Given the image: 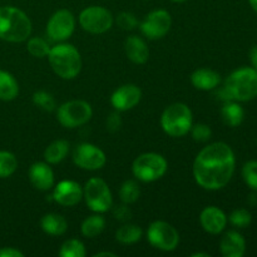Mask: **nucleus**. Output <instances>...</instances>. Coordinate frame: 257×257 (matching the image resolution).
<instances>
[{"mask_svg":"<svg viewBox=\"0 0 257 257\" xmlns=\"http://www.w3.org/2000/svg\"><path fill=\"white\" fill-rule=\"evenodd\" d=\"M122 127V118L119 113L113 112L107 117V130L109 132H117Z\"/></svg>","mask_w":257,"mask_h":257,"instance_id":"36","label":"nucleus"},{"mask_svg":"<svg viewBox=\"0 0 257 257\" xmlns=\"http://www.w3.org/2000/svg\"><path fill=\"white\" fill-rule=\"evenodd\" d=\"M75 29V18L72 12L60 9L50 17L47 24V34L54 42H65Z\"/></svg>","mask_w":257,"mask_h":257,"instance_id":"11","label":"nucleus"},{"mask_svg":"<svg viewBox=\"0 0 257 257\" xmlns=\"http://www.w3.org/2000/svg\"><path fill=\"white\" fill-rule=\"evenodd\" d=\"M142 228L137 225H123L119 227L115 232V238L118 242L123 243V245H132V243L138 242L142 238Z\"/></svg>","mask_w":257,"mask_h":257,"instance_id":"26","label":"nucleus"},{"mask_svg":"<svg viewBox=\"0 0 257 257\" xmlns=\"http://www.w3.org/2000/svg\"><path fill=\"white\" fill-rule=\"evenodd\" d=\"M250 60H251V64H252L253 69L257 70V45L250 50Z\"/></svg>","mask_w":257,"mask_h":257,"instance_id":"39","label":"nucleus"},{"mask_svg":"<svg viewBox=\"0 0 257 257\" xmlns=\"http://www.w3.org/2000/svg\"><path fill=\"white\" fill-rule=\"evenodd\" d=\"M93 115V109L90 104L85 100L74 99L65 102L58 108L57 119L63 127L77 128L84 125L90 120Z\"/></svg>","mask_w":257,"mask_h":257,"instance_id":"8","label":"nucleus"},{"mask_svg":"<svg viewBox=\"0 0 257 257\" xmlns=\"http://www.w3.org/2000/svg\"><path fill=\"white\" fill-rule=\"evenodd\" d=\"M124 49L127 58L135 64H145L150 58V49L142 38L131 35L125 39Z\"/></svg>","mask_w":257,"mask_h":257,"instance_id":"19","label":"nucleus"},{"mask_svg":"<svg viewBox=\"0 0 257 257\" xmlns=\"http://www.w3.org/2000/svg\"><path fill=\"white\" fill-rule=\"evenodd\" d=\"M147 240L153 247L170 252L176 250L180 243V235L178 231L168 222L155 221L147 230Z\"/></svg>","mask_w":257,"mask_h":257,"instance_id":"9","label":"nucleus"},{"mask_svg":"<svg viewBox=\"0 0 257 257\" xmlns=\"http://www.w3.org/2000/svg\"><path fill=\"white\" fill-rule=\"evenodd\" d=\"M140 186L133 180H128L125 182H123V185L119 188V198L124 205L135 203L140 198Z\"/></svg>","mask_w":257,"mask_h":257,"instance_id":"27","label":"nucleus"},{"mask_svg":"<svg viewBox=\"0 0 257 257\" xmlns=\"http://www.w3.org/2000/svg\"><path fill=\"white\" fill-rule=\"evenodd\" d=\"M220 250L225 257H241L246 251V241L237 231H228L220 242Z\"/></svg>","mask_w":257,"mask_h":257,"instance_id":"18","label":"nucleus"},{"mask_svg":"<svg viewBox=\"0 0 257 257\" xmlns=\"http://www.w3.org/2000/svg\"><path fill=\"white\" fill-rule=\"evenodd\" d=\"M102 256L115 257L117 255H115L114 252H109V251H104V252H98V253H95V255H94V257H102Z\"/></svg>","mask_w":257,"mask_h":257,"instance_id":"40","label":"nucleus"},{"mask_svg":"<svg viewBox=\"0 0 257 257\" xmlns=\"http://www.w3.org/2000/svg\"><path fill=\"white\" fill-rule=\"evenodd\" d=\"M73 161L82 170H100L107 162L105 153L99 147L90 143H82L77 146L73 152Z\"/></svg>","mask_w":257,"mask_h":257,"instance_id":"13","label":"nucleus"},{"mask_svg":"<svg viewBox=\"0 0 257 257\" xmlns=\"http://www.w3.org/2000/svg\"><path fill=\"white\" fill-rule=\"evenodd\" d=\"M60 257H84L85 256V247L82 241L77 238H70L67 240L62 245L59 251Z\"/></svg>","mask_w":257,"mask_h":257,"instance_id":"29","label":"nucleus"},{"mask_svg":"<svg viewBox=\"0 0 257 257\" xmlns=\"http://www.w3.org/2000/svg\"><path fill=\"white\" fill-rule=\"evenodd\" d=\"M42 230L50 236L64 235L68 230V222L59 213H47L40 221Z\"/></svg>","mask_w":257,"mask_h":257,"instance_id":"21","label":"nucleus"},{"mask_svg":"<svg viewBox=\"0 0 257 257\" xmlns=\"http://www.w3.org/2000/svg\"><path fill=\"white\" fill-rule=\"evenodd\" d=\"M235 155L228 145L215 142L203 148L193 162V177L200 187L217 191L225 187L235 172Z\"/></svg>","mask_w":257,"mask_h":257,"instance_id":"1","label":"nucleus"},{"mask_svg":"<svg viewBox=\"0 0 257 257\" xmlns=\"http://www.w3.org/2000/svg\"><path fill=\"white\" fill-rule=\"evenodd\" d=\"M231 225L236 226L238 228H245L247 227L248 225L252 221V217H251V213L248 212L245 208H240V210H235L228 217Z\"/></svg>","mask_w":257,"mask_h":257,"instance_id":"33","label":"nucleus"},{"mask_svg":"<svg viewBox=\"0 0 257 257\" xmlns=\"http://www.w3.org/2000/svg\"><path fill=\"white\" fill-rule=\"evenodd\" d=\"M69 152V142L65 140H57L50 143L44 151V160L49 165L60 163Z\"/></svg>","mask_w":257,"mask_h":257,"instance_id":"23","label":"nucleus"},{"mask_svg":"<svg viewBox=\"0 0 257 257\" xmlns=\"http://www.w3.org/2000/svg\"><path fill=\"white\" fill-rule=\"evenodd\" d=\"M30 183L39 191H49L54 186V172L47 162H35L28 172Z\"/></svg>","mask_w":257,"mask_h":257,"instance_id":"16","label":"nucleus"},{"mask_svg":"<svg viewBox=\"0 0 257 257\" xmlns=\"http://www.w3.org/2000/svg\"><path fill=\"white\" fill-rule=\"evenodd\" d=\"M221 82L220 74L208 68H200L191 74V83L198 90H213Z\"/></svg>","mask_w":257,"mask_h":257,"instance_id":"20","label":"nucleus"},{"mask_svg":"<svg viewBox=\"0 0 257 257\" xmlns=\"http://www.w3.org/2000/svg\"><path fill=\"white\" fill-rule=\"evenodd\" d=\"M0 257H24V253L15 247H2Z\"/></svg>","mask_w":257,"mask_h":257,"instance_id":"37","label":"nucleus"},{"mask_svg":"<svg viewBox=\"0 0 257 257\" xmlns=\"http://www.w3.org/2000/svg\"><path fill=\"white\" fill-rule=\"evenodd\" d=\"M48 60L53 72L62 79H74L82 69V58L75 47L60 43L50 48Z\"/></svg>","mask_w":257,"mask_h":257,"instance_id":"3","label":"nucleus"},{"mask_svg":"<svg viewBox=\"0 0 257 257\" xmlns=\"http://www.w3.org/2000/svg\"><path fill=\"white\" fill-rule=\"evenodd\" d=\"M172 25V18L167 10H153L146 15L145 20L141 23V32L151 40H158L166 37Z\"/></svg>","mask_w":257,"mask_h":257,"instance_id":"12","label":"nucleus"},{"mask_svg":"<svg viewBox=\"0 0 257 257\" xmlns=\"http://www.w3.org/2000/svg\"><path fill=\"white\" fill-rule=\"evenodd\" d=\"M192 257H210V253H206V252H196L191 255Z\"/></svg>","mask_w":257,"mask_h":257,"instance_id":"41","label":"nucleus"},{"mask_svg":"<svg viewBox=\"0 0 257 257\" xmlns=\"http://www.w3.org/2000/svg\"><path fill=\"white\" fill-rule=\"evenodd\" d=\"M167 161L163 156L148 152L136 158L132 165V172L138 181L148 183L162 178L167 172Z\"/></svg>","mask_w":257,"mask_h":257,"instance_id":"6","label":"nucleus"},{"mask_svg":"<svg viewBox=\"0 0 257 257\" xmlns=\"http://www.w3.org/2000/svg\"><path fill=\"white\" fill-rule=\"evenodd\" d=\"M19 94V84L13 74L0 69V100L9 102Z\"/></svg>","mask_w":257,"mask_h":257,"instance_id":"22","label":"nucleus"},{"mask_svg":"<svg viewBox=\"0 0 257 257\" xmlns=\"http://www.w3.org/2000/svg\"><path fill=\"white\" fill-rule=\"evenodd\" d=\"M242 177L251 190L257 191V161H248L242 168Z\"/></svg>","mask_w":257,"mask_h":257,"instance_id":"32","label":"nucleus"},{"mask_svg":"<svg viewBox=\"0 0 257 257\" xmlns=\"http://www.w3.org/2000/svg\"><path fill=\"white\" fill-rule=\"evenodd\" d=\"M105 227V220L103 216L100 215H92L89 217L85 218L80 226V231H82L83 236L88 238L97 237L98 235L103 232Z\"/></svg>","mask_w":257,"mask_h":257,"instance_id":"25","label":"nucleus"},{"mask_svg":"<svg viewBox=\"0 0 257 257\" xmlns=\"http://www.w3.org/2000/svg\"><path fill=\"white\" fill-rule=\"evenodd\" d=\"M221 115H222L223 122L230 127H238L242 123L245 112L242 107L238 103L233 100H228L221 109Z\"/></svg>","mask_w":257,"mask_h":257,"instance_id":"24","label":"nucleus"},{"mask_svg":"<svg viewBox=\"0 0 257 257\" xmlns=\"http://www.w3.org/2000/svg\"><path fill=\"white\" fill-rule=\"evenodd\" d=\"M191 135L196 142H207L212 136V131H211L210 125L205 124V123H198V124H192L191 127Z\"/></svg>","mask_w":257,"mask_h":257,"instance_id":"34","label":"nucleus"},{"mask_svg":"<svg viewBox=\"0 0 257 257\" xmlns=\"http://www.w3.org/2000/svg\"><path fill=\"white\" fill-rule=\"evenodd\" d=\"M79 24L90 34H102L113 25V15L103 7H88L79 14Z\"/></svg>","mask_w":257,"mask_h":257,"instance_id":"10","label":"nucleus"},{"mask_svg":"<svg viewBox=\"0 0 257 257\" xmlns=\"http://www.w3.org/2000/svg\"><path fill=\"white\" fill-rule=\"evenodd\" d=\"M27 49L33 57L35 58H45L48 57L50 52V47L44 39L42 38H30L28 40V45H27Z\"/></svg>","mask_w":257,"mask_h":257,"instance_id":"31","label":"nucleus"},{"mask_svg":"<svg viewBox=\"0 0 257 257\" xmlns=\"http://www.w3.org/2000/svg\"><path fill=\"white\" fill-rule=\"evenodd\" d=\"M175 3H183V2H187V0H172Z\"/></svg>","mask_w":257,"mask_h":257,"instance_id":"43","label":"nucleus"},{"mask_svg":"<svg viewBox=\"0 0 257 257\" xmlns=\"http://www.w3.org/2000/svg\"><path fill=\"white\" fill-rule=\"evenodd\" d=\"M118 27L122 28L123 30H133L138 25V20L135 14L128 12H122L117 17Z\"/></svg>","mask_w":257,"mask_h":257,"instance_id":"35","label":"nucleus"},{"mask_svg":"<svg viewBox=\"0 0 257 257\" xmlns=\"http://www.w3.org/2000/svg\"><path fill=\"white\" fill-rule=\"evenodd\" d=\"M225 92L236 102H248L257 97V70L243 67L228 75L225 82Z\"/></svg>","mask_w":257,"mask_h":257,"instance_id":"4","label":"nucleus"},{"mask_svg":"<svg viewBox=\"0 0 257 257\" xmlns=\"http://www.w3.org/2000/svg\"><path fill=\"white\" fill-rule=\"evenodd\" d=\"M83 197H84L89 210L93 212L104 213L113 205V197L109 186L102 178H90L84 186Z\"/></svg>","mask_w":257,"mask_h":257,"instance_id":"7","label":"nucleus"},{"mask_svg":"<svg viewBox=\"0 0 257 257\" xmlns=\"http://www.w3.org/2000/svg\"><path fill=\"white\" fill-rule=\"evenodd\" d=\"M200 222L206 232L211 235H218L225 230L227 225V216L216 206H208L201 212Z\"/></svg>","mask_w":257,"mask_h":257,"instance_id":"17","label":"nucleus"},{"mask_svg":"<svg viewBox=\"0 0 257 257\" xmlns=\"http://www.w3.org/2000/svg\"><path fill=\"white\" fill-rule=\"evenodd\" d=\"M248 2H250L251 8L257 13V0H248Z\"/></svg>","mask_w":257,"mask_h":257,"instance_id":"42","label":"nucleus"},{"mask_svg":"<svg viewBox=\"0 0 257 257\" xmlns=\"http://www.w3.org/2000/svg\"><path fill=\"white\" fill-rule=\"evenodd\" d=\"M32 34V22L15 7L0 8V39L10 43L25 42Z\"/></svg>","mask_w":257,"mask_h":257,"instance_id":"2","label":"nucleus"},{"mask_svg":"<svg viewBox=\"0 0 257 257\" xmlns=\"http://www.w3.org/2000/svg\"><path fill=\"white\" fill-rule=\"evenodd\" d=\"M192 112L185 103H173L163 110L161 115V127L171 137H183L191 131L193 124Z\"/></svg>","mask_w":257,"mask_h":257,"instance_id":"5","label":"nucleus"},{"mask_svg":"<svg viewBox=\"0 0 257 257\" xmlns=\"http://www.w3.org/2000/svg\"><path fill=\"white\" fill-rule=\"evenodd\" d=\"M18 168V160L12 152L0 151V178L12 176Z\"/></svg>","mask_w":257,"mask_h":257,"instance_id":"28","label":"nucleus"},{"mask_svg":"<svg viewBox=\"0 0 257 257\" xmlns=\"http://www.w3.org/2000/svg\"><path fill=\"white\" fill-rule=\"evenodd\" d=\"M33 103L37 105L39 109L45 110V112H53L57 107L54 97L50 93L45 92V90H39L33 94Z\"/></svg>","mask_w":257,"mask_h":257,"instance_id":"30","label":"nucleus"},{"mask_svg":"<svg viewBox=\"0 0 257 257\" xmlns=\"http://www.w3.org/2000/svg\"><path fill=\"white\" fill-rule=\"evenodd\" d=\"M114 216L117 220H128V218H131V211L128 210L127 206H119V207H117L114 210Z\"/></svg>","mask_w":257,"mask_h":257,"instance_id":"38","label":"nucleus"},{"mask_svg":"<svg viewBox=\"0 0 257 257\" xmlns=\"http://www.w3.org/2000/svg\"><path fill=\"white\" fill-rule=\"evenodd\" d=\"M142 98V92L135 84H124L115 89L110 97V103L118 112H125L135 108Z\"/></svg>","mask_w":257,"mask_h":257,"instance_id":"14","label":"nucleus"},{"mask_svg":"<svg viewBox=\"0 0 257 257\" xmlns=\"http://www.w3.org/2000/svg\"><path fill=\"white\" fill-rule=\"evenodd\" d=\"M53 198L60 206L72 207L80 202L83 198V188L75 181L65 180L58 183L53 192Z\"/></svg>","mask_w":257,"mask_h":257,"instance_id":"15","label":"nucleus"}]
</instances>
